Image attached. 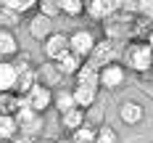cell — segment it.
I'll use <instances>...</instances> for the list:
<instances>
[{
    "label": "cell",
    "instance_id": "cell-26",
    "mask_svg": "<svg viewBox=\"0 0 153 143\" xmlns=\"http://www.w3.org/2000/svg\"><path fill=\"white\" fill-rule=\"evenodd\" d=\"M71 141L74 143H87V141H95V127H76V130H71Z\"/></svg>",
    "mask_w": 153,
    "mask_h": 143
},
{
    "label": "cell",
    "instance_id": "cell-7",
    "mask_svg": "<svg viewBox=\"0 0 153 143\" xmlns=\"http://www.w3.org/2000/svg\"><path fill=\"white\" fill-rule=\"evenodd\" d=\"M124 77H127V72H124V66L119 61H111V64L98 69V85H103L108 90H116L124 82Z\"/></svg>",
    "mask_w": 153,
    "mask_h": 143
},
{
    "label": "cell",
    "instance_id": "cell-2",
    "mask_svg": "<svg viewBox=\"0 0 153 143\" xmlns=\"http://www.w3.org/2000/svg\"><path fill=\"white\" fill-rule=\"evenodd\" d=\"M13 119H16V141H32L42 130V114L32 111L27 106V101H24V106L19 109V114H16Z\"/></svg>",
    "mask_w": 153,
    "mask_h": 143
},
{
    "label": "cell",
    "instance_id": "cell-29",
    "mask_svg": "<svg viewBox=\"0 0 153 143\" xmlns=\"http://www.w3.org/2000/svg\"><path fill=\"white\" fill-rule=\"evenodd\" d=\"M56 143H74V141H71V138H58Z\"/></svg>",
    "mask_w": 153,
    "mask_h": 143
},
{
    "label": "cell",
    "instance_id": "cell-9",
    "mask_svg": "<svg viewBox=\"0 0 153 143\" xmlns=\"http://www.w3.org/2000/svg\"><path fill=\"white\" fill-rule=\"evenodd\" d=\"M13 64H16V93L24 95L32 85L37 82V79H34V66H32L29 61H13Z\"/></svg>",
    "mask_w": 153,
    "mask_h": 143
},
{
    "label": "cell",
    "instance_id": "cell-16",
    "mask_svg": "<svg viewBox=\"0 0 153 143\" xmlns=\"http://www.w3.org/2000/svg\"><path fill=\"white\" fill-rule=\"evenodd\" d=\"M21 106H24V95L13 93V90H11V93H0V111H3V114L16 117Z\"/></svg>",
    "mask_w": 153,
    "mask_h": 143
},
{
    "label": "cell",
    "instance_id": "cell-15",
    "mask_svg": "<svg viewBox=\"0 0 153 143\" xmlns=\"http://www.w3.org/2000/svg\"><path fill=\"white\" fill-rule=\"evenodd\" d=\"M87 122V114H85V109H79V106H71L69 111H63L61 114V125L71 133V130H76V127H82Z\"/></svg>",
    "mask_w": 153,
    "mask_h": 143
},
{
    "label": "cell",
    "instance_id": "cell-30",
    "mask_svg": "<svg viewBox=\"0 0 153 143\" xmlns=\"http://www.w3.org/2000/svg\"><path fill=\"white\" fill-rule=\"evenodd\" d=\"M87 143H95V141H87Z\"/></svg>",
    "mask_w": 153,
    "mask_h": 143
},
{
    "label": "cell",
    "instance_id": "cell-8",
    "mask_svg": "<svg viewBox=\"0 0 153 143\" xmlns=\"http://www.w3.org/2000/svg\"><path fill=\"white\" fill-rule=\"evenodd\" d=\"M66 50H69V34H63V32H50L42 40V53H45L48 61H56Z\"/></svg>",
    "mask_w": 153,
    "mask_h": 143
},
{
    "label": "cell",
    "instance_id": "cell-20",
    "mask_svg": "<svg viewBox=\"0 0 153 143\" xmlns=\"http://www.w3.org/2000/svg\"><path fill=\"white\" fill-rule=\"evenodd\" d=\"M16 138V119L11 114L0 111V141H13Z\"/></svg>",
    "mask_w": 153,
    "mask_h": 143
},
{
    "label": "cell",
    "instance_id": "cell-6",
    "mask_svg": "<svg viewBox=\"0 0 153 143\" xmlns=\"http://www.w3.org/2000/svg\"><path fill=\"white\" fill-rule=\"evenodd\" d=\"M124 8V0H87L85 3V11L95 19V21H106L114 13H119Z\"/></svg>",
    "mask_w": 153,
    "mask_h": 143
},
{
    "label": "cell",
    "instance_id": "cell-21",
    "mask_svg": "<svg viewBox=\"0 0 153 143\" xmlns=\"http://www.w3.org/2000/svg\"><path fill=\"white\" fill-rule=\"evenodd\" d=\"M0 5H5V8L16 11L19 16H24V13H29V11L37 8V0H0Z\"/></svg>",
    "mask_w": 153,
    "mask_h": 143
},
{
    "label": "cell",
    "instance_id": "cell-17",
    "mask_svg": "<svg viewBox=\"0 0 153 143\" xmlns=\"http://www.w3.org/2000/svg\"><path fill=\"white\" fill-rule=\"evenodd\" d=\"M76 85H92L98 88V66H92L90 61H82V66L76 69Z\"/></svg>",
    "mask_w": 153,
    "mask_h": 143
},
{
    "label": "cell",
    "instance_id": "cell-5",
    "mask_svg": "<svg viewBox=\"0 0 153 143\" xmlns=\"http://www.w3.org/2000/svg\"><path fill=\"white\" fill-rule=\"evenodd\" d=\"M95 43H98V40H95V34H92L90 29H76V32L69 34V50H71L74 56H79L82 61L92 53Z\"/></svg>",
    "mask_w": 153,
    "mask_h": 143
},
{
    "label": "cell",
    "instance_id": "cell-25",
    "mask_svg": "<svg viewBox=\"0 0 153 143\" xmlns=\"http://www.w3.org/2000/svg\"><path fill=\"white\" fill-rule=\"evenodd\" d=\"M19 21H21V16L16 13V11H11V8H5V5H0V27L11 29V27H16Z\"/></svg>",
    "mask_w": 153,
    "mask_h": 143
},
{
    "label": "cell",
    "instance_id": "cell-12",
    "mask_svg": "<svg viewBox=\"0 0 153 143\" xmlns=\"http://www.w3.org/2000/svg\"><path fill=\"white\" fill-rule=\"evenodd\" d=\"M50 32H53V19H48L42 13H34L29 19V34L34 40H45Z\"/></svg>",
    "mask_w": 153,
    "mask_h": 143
},
{
    "label": "cell",
    "instance_id": "cell-27",
    "mask_svg": "<svg viewBox=\"0 0 153 143\" xmlns=\"http://www.w3.org/2000/svg\"><path fill=\"white\" fill-rule=\"evenodd\" d=\"M135 11L145 19H153V0H135Z\"/></svg>",
    "mask_w": 153,
    "mask_h": 143
},
{
    "label": "cell",
    "instance_id": "cell-3",
    "mask_svg": "<svg viewBox=\"0 0 153 143\" xmlns=\"http://www.w3.org/2000/svg\"><path fill=\"white\" fill-rule=\"evenodd\" d=\"M24 101H27V106H29L32 111L45 114V111L53 106V90L48 88L45 82H34L29 90L24 93Z\"/></svg>",
    "mask_w": 153,
    "mask_h": 143
},
{
    "label": "cell",
    "instance_id": "cell-11",
    "mask_svg": "<svg viewBox=\"0 0 153 143\" xmlns=\"http://www.w3.org/2000/svg\"><path fill=\"white\" fill-rule=\"evenodd\" d=\"M16 93V64L11 58H0V93Z\"/></svg>",
    "mask_w": 153,
    "mask_h": 143
},
{
    "label": "cell",
    "instance_id": "cell-1",
    "mask_svg": "<svg viewBox=\"0 0 153 143\" xmlns=\"http://www.w3.org/2000/svg\"><path fill=\"white\" fill-rule=\"evenodd\" d=\"M119 58H122V66L137 72V74H145V72L153 69V50H151V45H148L145 40H143V43H129V45L122 50Z\"/></svg>",
    "mask_w": 153,
    "mask_h": 143
},
{
    "label": "cell",
    "instance_id": "cell-10",
    "mask_svg": "<svg viewBox=\"0 0 153 143\" xmlns=\"http://www.w3.org/2000/svg\"><path fill=\"white\" fill-rule=\"evenodd\" d=\"M53 66H56V72H58V74H63V77H74L76 69L82 66V58H79V56H74L71 50H66V53H61V56L53 61Z\"/></svg>",
    "mask_w": 153,
    "mask_h": 143
},
{
    "label": "cell",
    "instance_id": "cell-24",
    "mask_svg": "<svg viewBox=\"0 0 153 143\" xmlns=\"http://www.w3.org/2000/svg\"><path fill=\"white\" fill-rule=\"evenodd\" d=\"M37 13L48 16V19H56L61 13L58 11V0H37Z\"/></svg>",
    "mask_w": 153,
    "mask_h": 143
},
{
    "label": "cell",
    "instance_id": "cell-4",
    "mask_svg": "<svg viewBox=\"0 0 153 143\" xmlns=\"http://www.w3.org/2000/svg\"><path fill=\"white\" fill-rule=\"evenodd\" d=\"M119 56H122V45H116L114 40H100V43H95L92 48V53L85 58V61H90L92 66H106L111 61H119Z\"/></svg>",
    "mask_w": 153,
    "mask_h": 143
},
{
    "label": "cell",
    "instance_id": "cell-14",
    "mask_svg": "<svg viewBox=\"0 0 153 143\" xmlns=\"http://www.w3.org/2000/svg\"><path fill=\"white\" fill-rule=\"evenodd\" d=\"M71 95H74V103L79 109H90L95 103V98H98V88H92V85H76L71 90Z\"/></svg>",
    "mask_w": 153,
    "mask_h": 143
},
{
    "label": "cell",
    "instance_id": "cell-13",
    "mask_svg": "<svg viewBox=\"0 0 153 143\" xmlns=\"http://www.w3.org/2000/svg\"><path fill=\"white\" fill-rule=\"evenodd\" d=\"M19 53V40H16L13 29L0 27V58H13Z\"/></svg>",
    "mask_w": 153,
    "mask_h": 143
},
{
    "label": "cell",
    "instance_id": "cell-22",
    "mask_svg": "<svg viewBox=\"0 0 153 143\" xmlns=\"http://www.w3.org/2000/svg\"><path fill=\"white\" fill-rule=\"evenodd\" d=\"M53 103H56L58 114H63V111H69L71 106H76V103H74V95H71V90H56V93H53Z\"/></svg>",
    "mask_w": 153,
    "mask_h": 143
},
{
    "label": "cell",
    "instance_id": "cell-23",
    "mask_svg": "<svg viewBox=\"0 0 153 143\" xmlns=\"http://www.w3.org/2000/svg\"><path fill=\"white\" fill-rule=\"evenodd\" d=\"M95 143H119V133L108 125L95 127Z\"/></svg>",
    "mask_w": 153,
    "mask_h": 143
},
{
    "label": "cell",
    "instance_id": "cell-18",
    "mask_svg": "<svg viewBox=\"0 0 153 143\" xmlns=\"http://www.w3.org/2000/svg\"><path fill=\"white\" fill-rule=\"evenodd\" d=\"M119 117H122V122H127V125H137L140 119H143V106L135 103V101H124L122 109H119Z\"/></svg>",
    "mask_w": 153,
    "mask_h": 143
},
{
    "label": "cell",
    "instance_id": "cell-19",
    "mask_svg": "<svg viewBox=\"0 0 153 143\" xmlns=\"http://www.w3.org/2000/svg\"><path fill=\"white\" fill-rule=\"evenodd\" d=\"M85 3L87 0H58V11L69 19H76V16L85 13Z\"/></svg>",
    "mask_w": 153,
    "mask_h": 143
},
{
    "label": "cell",
    "instance_id": "cell-28",
    "mask_svg": "<svg viewBox=\"0 0 153 143\" xmlns=\"http://www.w3.org/2000/svg\"><path fill=\"white\" fill-rule=\"evenodd\" d=\"M148 45H151V50H153V29H151V34H148V40H145Z\"/></svg>",
    "mask_w": 153,
    "mask_h": 143
}]
</instances>
